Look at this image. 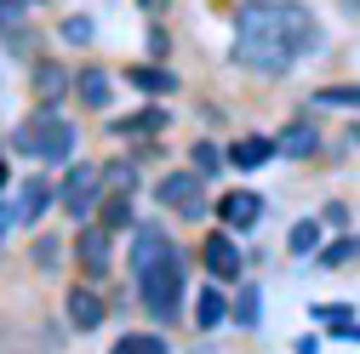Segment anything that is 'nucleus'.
<instances>
[{
    "label": "nucleus",
    "mask_w": 360,
    "mask_h": 354,
    "mask_svg": "<svg viewBox=\"0 0 360 354\" xmlns=\"http://www.w3.org/2000/svg\"><path fill=\"white\" fill-rule=\"evenodd\" d=\"M6 183H12V171H6V143H0V195H6Z\"/></svg>",
    "instance_id": "7c9ffc66"
},
{
    "label": "nucleus",
    "mask_w": 360,
    "mask_h": 354,
    "mask_svg": "<svg viewBox=\"0 0 360 354\" xmlns=\"http://www.w3.org/2000/svg\"><path fill=\"white\" fill-rule=\"evenodd\" d=\"M314 46H321V23H314L309 6H297V0H246L235 18L229 58L263 80H275L297 58H309Z\"/></svg>",
    "instance_id": "f257e3e1"
},
{
    "label": "nucleus",
    "mask_w": 360,
    "mask_h": 354,
    "mask_svg": "<svg viewBox=\"0 0 360 354\" xmlns=\"http://www.w3.org/2000/svg\"><path fill=\"white\" fill-rule=\"evenodd\" d=\"M166 263H184L177 257V240L160 229V223H131V246H126V269L131 275H155V269H166Z\"/></svg>",
    "instance_id": "423d86ee"
},
{
    "label": "nucleus",
    "mask_w": 360,
    "mask_h": 354,
    "mask_svg": "<svg viewBox=\"0 0 360 354\" xmlns=\"http://www.w3.org/2000/svg\"><path fill=\"white\" fill-rule=\"evenodd\" d=\"M143 12H149V18H160V12H166V0H143Z\"/></svg>",
    "instance_id": "2f4dec72"
},
{
    "label": "nucleus",
    "mask_w": 360,
    "mask_h": 354,
    "mask_svg": "<svg viewBox=\"0 0 360 354\" xmlns=\"http://www.w3.org/2000/svg\"><path fill=\"white\" fill-rule=\"evenodd\" d=\"M138 303L149 308V320L172 326L177 315H184V263H166V269L143 275L138 280Z\"/></svg>",
    "instance_id": "39448f33"
},
{
    "label": "nucleus",
    "mask_w": 360,
    "mask_h": 354,
    "mask_svg": "<svg viewBox=\"0 0 360 354\" xmlns=\"http://www.w3.org/2000/svg\"><path fill=\"white\" fill-rule=\"evenodd\" d=\"M103 195H109L103 166H92V160H75V166L63 171V183H58V206L75 217V223H86V217L103 206Z\"/></svg>",
    "instance_id": "20e7f679"
},
{
    "label": "nucleus",
    "mask_w": 360,
    "mask_h": 354,
    "mask_svg": "<svg viewBox=\"0 0 360 354\" xmlns=\"http://www.w3.org/2000/svg\"><path fill=\"white\" fill-rule=\"evenodd\" d=\"M189 166H195L200 177H217L223 166H229V149L212 143V138H200V143H189Z\"/></svg>",
    "instance_id": "4be33fe9"
},
{
    "label": "nucleus",
    "mask_w": 360,
    "mask_h": 354,
    "mask_svg": "<svg viewBox=\"0 0 360 354\" xmlns=\"http://www.w3.org/2000/svg\"><path fill=\"white\" fill-rule=\"evenodd\" d=\"M58 34L69 40V46H86V40H92V18H63Z\"/></svg>",
    "instance_id": "cd10ccee"
},
{
    "label": "nucleus",
    "mask_w": 360,
    "mask_h": 354,
    "mask_svg": "<svg viewBox=\"0 0 360 354\" xmlns=\"http://www.w3.org/2000/svg\"><path fill=\"white\" fill-rule=\"evenodd\" d=\"M120 80L138 86L143 98H172V92H177V74H172L166 63H131V69H120Z\"/></svg>",
    "instance_id": "dca6fc26"
},
{
    "label": "nucleus",
    "mask_w": 360,
    "mask_h": 354,
    "mask_svg": "<svg viewBox=\"0 0 360 354\" xmlns=\"http://www.w3.org/2000/svg\"><path fill=\"white\" fill-rule=\"evenodd\" d=\"M75 263L86 269V280H103L109 275V229L103 223H86L75 235Z\"/></svg>",
    "instance_id": "f8f14e48"
},
{
    "label": "nucleus",
    "mask_w": 360,
    "mask_h": 354,
    "mask_svg": "<svg viewBox=\"0 0 360 354\" xmlns=\"http://www.w3.org/2000/svg\"><path fill=\"white\" fill-rule=\"evenodd\" d=\"M360 257V240L354 235H338L332 246H321V269H343V263H354Z\"/></svg>",
    "instance_id": "393cba45"
},
{
    "label": "nucleus",
    "mask_w": 360,
    "mask_h": 354,
    "mask_svg": "<svg viewBox=\"0 0 360 354\" xmlns=\"http://www.w3.org/2000/svg\"><path fill=\"white\" fill-rule=\"evenodd\" d=\"M29 12H34L29 0H0V34H18L29 23Z\"/></svg>",
    "instance_id": "a878e982"
},
{
    "label": "nucleus",
    "mask_w": 360,
    "mask_h": 354,
    "mask_svg": "<svg viewBox=\"0 0 360 354\" xmlns=\"http://www.w3.org/2000/svg\"><path fill=\"white\" fill-rule=\"evenodd\" d=\"M206 183H212V177H200L195 166H184V171H160L155 200H160L172 217H184V223H200V217H206Z\"/></svg>",
    "instance_id": "7ed1b4c3"
},
{
    "label": "nucleus",
    "mask_w": 360,
    "mask_h": 354,
    "mask_svg": "<svg viewBox=\"0 0 360 354\" xmlns=\"http://www.w3.org/2000/svg\"><path fill=\"white\" fill-rule=\"evenodd\" d=\"M29 92H34V103H63V98L75 92L69 63H58V58H34V69H29Z\"/></svg>",
    "instance_id": "9d476101"
},
{
    "label": "nucleus",
    "mask_w": 360,
    "mask_h": 354,
    "mask_svg": "<svg viewBox=\"0 0 360 354\" xmlns=\"http://www.w3.org/2000/svg\"><path fill=\"white\" fill-rule=\"evenodd\" d=\"M275 155H281L275 138H263V131H246V138L229 143V166H235V171H257V166H269Z\"/></svg>",
    "instance_id": "f3484780"
},
{
    "label": "nucleus",
    "mask_w": 360,
    "mask_h": 354,
    "mask_svg": "<svg viewBox=\"0 0 360 354\" xmlns=\"http://www.w3.org/2000/svg\"><path fill=\"white\" fill-rule=\"evenodd\" d=\"M217 217H223V229L246 235V229L263 223V195H252V189H229V195H217Z\"/></svg>",
    "instance_id": "9b49d317"
},
{
    "label": "nucleus",
    "mask_w": 360,
    "mask_h": 354,
    "mask_svg": "<svg viewBox=\"0 0 360 354\" xmlns=\"http://www.w3.org/2000/svg\"><path fill=\"white\" fill-rule=\"evenodd\" d=\"M109 354H172V343L160 332H126V337H115Z\"/></svg>",
    "instance_id": "5701e85b"
},
{
    "label": "nucleus",
    "mask_w": 360,
    "mask_h": 354,
    "mask_svg": "<svg viewBox=\"0 0 360 354\" xmlns=\"http://www.w3.org/2000/svg\"><path fill=\"white\" fill-rule=\"evenodd\" d=\"M314 109H354L360 114V80H338V86H321V92L309 98Z\"/></svg>",
    "instance_id": "412c9836"
},
{
    "label": "nucleus",
    "mask_w": 360,
    "mask_h": 354,
    "mask_svg": "<svg viewBox=\"0 0 360 354\" xmlns=\"http://www.w3.org/2000/svg\"><path fill=\"white\" fill-rule=\"evenodd\" d=\"M286 251L292 257H321V217H297L286 229Z\"/></svg>",
    "instance_id": "aec40b11"
},
{
    "label": "nucleus",
    "mask_w": 360,
    "mask_h": 354,
    "mask_svg": "<svg viewBox=\"0 0 360 354\" xmlns=\"http://www.w3.org/2000/svg\"><path fill=\"white\" fill-rule=\"evenodd\" d=\"M63 315H69V332H103L109 320V297L98 291V280H86V286H69L63 291Z\"/></svg>",
    "instance_id": "6e6552de"
},
{
    "label": "nucleus",
    "mask_w": 360,
    "mask_h": 354,
    "mask_svg": "<svg viewBox=\"0 0 360 354\" xmlns=\"http://www.w3.org/2000/svg\"><path fill=\"white\" fill-rule=\"evenodd\" d=\"M12 149H23L29 160H46V166H75V149H80V126L58 109V103H34L18 131H12Z\"/></svg>",
    "instance_id": "f03ea898"
},
{
    "label": "nucleus",
    "mask_w": 360,
    "mask_h": 354,
    "mask_svg": "<svg viewBox=\"0 0 360 354\" xmlns=\"http://www.w3.org/2000/svg\"><path fill=\"white\" fill-rule=\"evenodd\" d=\"M257 315H263L257 286H240V297H235V320H240V326H257Z\"/></svg>",
    "instance_id": "bb28decb"
},
{
    "label": "nucleus",
    "mask_w": 360,
    "mask_h": 354,
    "mask_svg": "<svg viewBox=\"0 0 360 354\" xmlns=\"http://www.w3.org/2000/svg\"><path fill=\"white\" fill-rule=\"evenodd\" d=\"M75 103H80L86 114H109V103H115V74H109L103 63L75 69Z\"/></svg>",
    "instance_id": "1a4fd4ad"
},
{
    "label": "nucleus",
    "mask_w": 360,
    "mask_h": 354,
    "mask_svg": "<svg viewBox=\"0 0 360 354\" xmlns=\"http://www.w3.org/2000/svg\"><path fill=\"white\" fill-rule=\"evenodd\" d=\"M103 183H109V195H138V155H115V160H103Z\"/></svg>",
    "instance_id": "6ab92c4d"
},
{
    "label": "nucleus",
    "mask_w": 360,
    "mask_h": 354,
    "mask_svg": "<svg viewBox=\"0 0 360 354\" xmlns=\"http://www.w3.org/2000/svg\"><path fill=\"white\" fill-rule=\"evenodd\" d=\"M98 223L115 235V229H131V195H103V206H98Z\"/></svg>",
    "instance_id": "b1692460"
},
{
    "label": "nucleus",
    "mask_w": 360,
    "mask_h": 354,
    "mask_svg": "<svg viewBox=\"0 0 360 354\" xmlns=\"http://www.w3.org/2000/svg\"><path fill=\"white\" fill-rule=\"evenodd\" d=\"M275 149H281L286 160H309L314 149H321V126H314V114H297L281 138H275Z\"/></svg>",
    "instance_id": "2eb2a0df"
},
{
    "label": "nucleus",
    "mask_w": 360,
    "mask_h": 354,
    "mask_svg": "<svg viewBox=\"0 0 360 354\" xmlns=\"http://www.w3.org/2000/svg\"><path fill=\"white\" fill-rule=\"evenodd\" d=\"M229 315H235V303L223 297V280H212V286H200V291H195V326H200V332L223 326Z\"/></svg>",
    "instance_id": "a211bd4d"
},
{
    "label": "nucleus",
    "mask_w": 360,
    "mask_h": 354,
    "mask_svg": "<svg viewBox=\"0 0 360 354\" xmlns=\"http://www.w3.org/2000/svg\"><path fill=\"white\" fill-rule=\"evenodd\" d=\"M166 52H172V40H166V29L155 23V29H149V58H155V63H166Z\"/></svg>",
    "instance_id": "c756f323"
},
{
    "label": "nucleus",
    "mask_w": 360,
    "mask_h": 354,
    "mask_svg": "<svg viewBox=\"0 0 360 354\" xmlns=\"http://www.w3.org/2000/svg\"><path fill=\"white\" fill-rule=\"evenodd\" d=\"M166 103L160 98H149L143 109H131V114H115L109 120V138H155V131H166Z\"/></svg>",
    "instance_id": "ddd939ff"
},
{
    "label": "nucleus",
    "mask_w": 360,
    "mask_h": 354,
    "mask_svg": "<svg viewBox=\"0 0 360 354\" xmlns=\"http://www.w3.org/2000/svg\"><path fill=\"white\" fill-rule=\"evenodd\" d=\"M321 223L343 229V223H349V206H343V200H326V206H321Z\"/></svg>",
    "instance_id": "c85d7f7f"
},
{
    "label": "nucleus",
    "mask_w": 360,
    "mask_h": 354,
    "mask_svg": "<svg viewBox=\"0 0 360 354\" xmlns=\"http://www.w3.org/2000/svg\"><path fill=\"white\" fill-rule=\"evenodd\" d=\"M52 206H58V189L46 183V177H29V183H23V195L12 200V217H18V229H34Z\"/></svg>",
    "instance_id": "4468645a"
},
{
    "label": "nucleus",
    "mask_w": 360,
    "mask_h": 354,
    "mask_svg": "<svg viewBox=\"0 0 360 354\" xmlns=\"http://www.w3.org/2000/svg\"><path fill=\"white\" fill-rule=\"evenodd\" d=\"M200 269H206V280L235 286V280H240V269H246L240 240H235L229 229H206V240H200Z\"/></svg>",
    "instance_id": "0eeeda50"
},
{
    "label": "nucleus",
    "mask_w": 360,
    "mask_h": 354,
    "mask_svg": "<svg viewBox=\"0 0 360 354\" xmlns=\"http://www.w3.org/2000/svg\"><path fill=\"white\" fill-rule=\"evenodd\" d=\"M29 6H46V0H29Z\"/></svg>",
    "instance_id": "473e14b6"
}]
</instances>
